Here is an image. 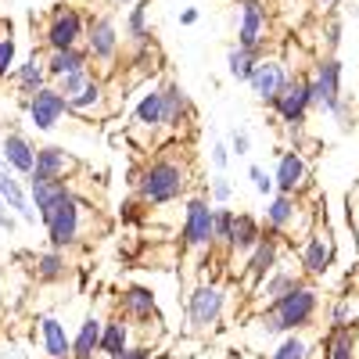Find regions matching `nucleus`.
<instances>
[{"instance_id": "1", "label": "nucleus", "mask_w": 359, "mask_h": 359, "mask_svg": "<svg viewBox=\"0 0 359 359\" xmlns=\"http://www.w3.org/2000/svg\"><path fill=\"white\" fill-rule=\"evenodd\" d=\"M191 184H194L191 158L180 151L176 144H165V147H158L151 158H144L133 194L147 208H162V205H172V201H184Z\"/></svg>"}, {"instance_id": "2", "label": "nucleus", "mask_w": 359, "mask_h": 359, "mask_svg": "<svg viewBox=\"0 0 359 359\" xmlns=\"http://www.w3.org/2000/svg\"><path fill=\"white\" fill-rule=\"evenodd\" d=\"M94 219H97V208L76 187H69L54 205H47L40 212V226L47 233V245L62 248V252L83 248L90 237H94Z\"/></svg>"}, {"instance_id": "3", "label": "nucleus", "mask_w": 359, "mask_h": 359, "mask_svg": "<svg viewBox=\"0 0 359 359\" xmlns=\"http://www.w3.org/2000/svg\"><path fill=\"white\" fill-rule=\"evenodd\" d=\"M262 230L280 237L284 245H302L306 233L313 230L316 223V212L313 208H306L302 194H269L266 198V208H262Z\"/></svg>"}, {"instance_id": "4", "label": "nucleus", "mask_w": 359, "mask_h": 359, "mask_svg": "<svg viewBox=\"0 0 359 359\" xmlns=\"http://www.w3.org/2000/svg\"><path fill=\"white\" fill-rule=\"evenodd\" d=\"M86 54H90V69L97 65V76L108 79L118 69V54H123V33L118 22L111 15H86V40H83Z\"/></svg>"}, {"instance_id": "5", "label": "nucleus", "mask_w": 359, "mask_h": 359, "mask_svg": "<svg viewBox=\"0 0 359 359\" xmlns=\"http://www.w3.org/2000/svg\"><path fill=\"white\" fill-rule=\"evenodd\" d=\"M273 316H277V327L280 334H291V331H309L320 316V291L313 280H302L298 287H291L287 294H280L273 306Z\"/></svg>"}, {"instance_id": "6", "label": "nucleus", "mask_w": 359, "mask_h": 359, "mask_svg": "<svg viewBox=\"0 0 359 359\" xmlns=\"http://www.w3.org/2000/svg\"><path fill=\"white\" fill-rule=\"evenodd\" d=\"M226 313V287L219 280H201L187 294V331L212 334Z\"/></svg>"}, {"instance_id": "7", "label": "nucleus", "mask_w": 359, "mask_h": 359, "mask_svg": "<svg viewBox=\"0 0 359 359\" xmlns=\"http://www.w3.org/2000/svg\"><path fill=\"white\" fill-rule=\"evenodd\" d=\"M338 259V237H334V226L320 219L313 223V230L306 233V241L298 245V266H302V277L309 280H320L331 273V266Z\"/></svg>"}, {"instance_id": "8", "label": "nucleus", "mask_w": 359, "mask_h": 359, "mask_svg": "<svg viewBox=\"0 0 359 359\" xmlns=\"http://www.w3.org/2000/svg\"><path fill=\"white\" fill-rule=\"evenodd\" d=\"M269 111H273V118L291 133V137H298V130L306 126V118H309V111H313V90H309V72H291V79H287V86L277 94V101L269 104Z\"/></svg>"}, {"instance_id": "9", "label": "nucleus", "mask_w": 359, "mask_h": 359, "mask_svg": "<svg viewBox=\"0 0 359 359\" xmlns=\"http://www.w3.org/2000/svg\"><path fill=\"white\" fill-rule=\"evenodd\" d=\"M83 40H86V15L76 4H54L40 29L43 50H72L83 47Z\"/></svg>"}, {"instance_id": "10", "label": "nucleus", "mask_w": 359, "mask_h": 359, "mask_svg": "<svg viewBox=\"0 0 359 359\" xmlns=\"http://www.w3.org/2000/svg\"><path fill=\"white\" fill-rule=\"evenodd\" d=\"M212 223H216V205L208 201V194L184 198L180 248H184V252H212Z\"/></svg>"}, {"instance_id": "11", "label": "nucleus", "mask_w": 359, "mask_h": 359, "mask_svg": "<svg viewBox=\"0 0 359 359\" xmlns=\"http://www.w3.org/2000/svg\"><path fill=\"white\" fill-rule=\"evenodd\" d=\"M341 79H345V65H341V57L338 54H320L313 69H309V90H313V111H331L341 97H345V90H341Z\"/></svg>"}, {"instance_id": "12", "label": "nucleus", "mask_w": 359, "mask_h": 359, "mask_svg": "<svg viewBox=\"0 0 359 359\" xmlns=\"http://www.w3.org/2000/svg\"><path fill=\"white\" fill-rule=\"evenodd\" d=\"M162 133V83L147 86L133 104V123L126 130V137L140 147V151H151L155 140Z\"/></svg>"}, {"instance_id": "13", "label": "nucleus", "mask_w": 359, "mask_h": 359, "mask_svg": "<svg viewBox=\"0 0 359 359\" xmlns=\"http://www.w3.org/2000/svg\"><path fill=\"white\" fill-rule=\"evenodd\" d=\"M18 101H22L25 115H29V126H33L36 133H54L57 126L65 123V115H72V111H69V101H65V94H57V90H54V83L40 86L36 94L18 97Z\"/></svg>"}, {"instance_id": "14", "label": "nucleus", "mask_w": 359, "mask_h": 359, "mask_svg": "<svg viewBox=\"0 0 359 359\" xmlns=\"http://www.w3.org/2000/svg\"><path fill=\"white\" fill-rule=\"evenodd\" d=\"M287 79H291V65H287V57H280V54H262L259 62H255V69H252V76H248V90H252V97L259 101V104H273L277 101V94L287 86Z\"/></svg>"}, {"instance_id": "15", "label": "nucleus", "mask_w": 359, "mask_h": 359, "mask_svg": "<svg viewBox=\"0 0 359 359\" xmlns=\"http://www.w3.org/2000/svg\"><path fill=\"white\" fill-rule=\"evenodd\" d=\"M241 15H237V47H248L266 54L269 50V8L266 0H233Z\"/></svg>"}, {"instance_id": "16", "label": "nucleus", "mask_w": 359, "mask_h": 359, "mask_svg": "<svg viewBox=\"0 0 359 359\" xmlns=\"http://www.w3.org/2000/svg\"><path fill=\"white\" fill-rule=\"evenodd\" d=\"M284 262V241L280 237H273V233H266L262 241L255 245V252L245 259V266L237 269V273H241V284H245V291L252 294L269 273H273V269Z\"/></svg>"}, {"instance_id": "17", "label": "nucleus", "mask_w": 359, "mask_h": 359, "mask_svg": "<svg viewBox=\"0 0 359 359\" xmlns=\"http://www.w3.org/2000/svg\"><path fill=\"white\" fill-rule=\"evenodd\" d=\"M273 184H277V194H306L313 187L309 158L298 151V147H280V151H277Z\"/></svg>"}, {"instance_id": "18", "label": "nucleus", "mask_w": 359, "mask_h": 359, "mask_svg": "<svg viewBox=\"0 0 359 359\" xmlns=\"http://www.w3.org/2000/svg\"><path fill=\"white\" fill-rule=\"evenodd\" d=\"M33 331H36L40 359H72V334L57 313H36Z\"/></svg>"}, {"instance_id": "19", "label": "nucleus", "mask_w": 359, "mask_h": 359, "mask_svg": "<svg viewBox=\"0 0 359 359\" xmlns=\"http://www.w3.org/2000/svg\"><path fill=\"white\" fill-rule=\"evenodd\" d=\"M118 313H123L130 323L137 327H151V323H162L158 316V294L147 287V284H126L118 291Z\"/></svg>"}, {"instance_id": "20", "label": "nucleus", "mask_w": 359, "mask_h": 359, "mask_svg": "<svg viewBox=\"0 0 359 359\" xmlns=\"http://www.w3.org/2000/svg\"><path fill=\"white\" fill-rule=\"evenodd\" d=\"M0 198L8 201V208L25 226H36L40 223V212H36L33 198H29V187H25V176H18L4 158H0Z\"/></svg>"}, {"instance_id": "21", "label": "nucleus", "mask_w": 359, "mask_h": 359, "mask_svg": "<svg viewBox=\"0 0 359 359\" xmlns=\"http://www.w3.org/2000/svg\"><path fill=\"white\" fill-rule=\"evenodd\" d=\"M187 123H194V104L187 97V90L176 79H165L162 83V133L180 137V130Z\"/></svg>"}, {"instance_id": "22", "label": "nucleus", "mask_w": 359, "mask_h": 359, "mask_svg": "<svg viewBox=\"0 0 359 359\" xmlns=\"http://www.w3.org/2000/svg\"><path fill=\"white\" fill-rule=\"evenodd\" d=\"M79 172V158L62 144H40L36 147V165L29 176H43V180H72Z\"/></svg>"}, {"instance_id": "23", "label": "nucleus", "mask_w": 359, "mask_h": 359, "mask_svg": "<svg viewBox=\"0 0 359 359\" xmlns=\"http://www.w3.org/2000/svg\"><path fill=\"white\" fill-rule=\"evenodd\" d=\"M69 111L72 115H83V118H108L115 111L111 94H108V79L94 76L76 97H69Z\"/></svg>"}, {"instance_id": "24", "label": "nucleus", "mask_w": 359, "mask_h": 359, "mask_svg": "<svg viewBox=\"0 0 359 359\" xmlns=\"http://www.w3.org/2000/svg\"><path fill=\"white\" fill-rule=\"evenodd\" d=\"M0 158H4L18 176H29L33 165H36V144L22 130H8L4 137H0Z\"/></svg>"}, {"instance_id": "25", "label": "nucleus", "mask_w": 359, "mask_h": 359, "mask_svg": "<svg viewBox=\"0 0 359 359\" xmlns=\"http://www.w3.org/2000/svg\"><path fill=\"white\" fill-rule=\"evenodd\" d=\"M306 277H302V269H294V266H277L273 269V273H269L255 291H252V298H255V309H266V306H273L277 302V298L280 294H287L291 287H298V284H302Z\"/></svg>"}, {"instance_id": "26", "label": "nucleus", "mask_w": 359, "mask_h": 359, "mask_svg": "<svg viewBox=\"0 0 359 359\" xmlns=\"http://www.w3.org/2000/svg\"><path fill=\"white\" fill-rule=\"evenodd\" d=\"M262 237H266V230H262V219H259L255 212H237L226 259H241V262H245V259L255 252V245L262 241Z\"/></svg>"}, {"instance_id": "27", "label": "nucleus", "mask_w": 359, "mask_h": 359, "mask_svg": "<svg viewBox=\"0 0 359 359\" xmlns=\"http://www.w3.org/2000/svg\"><path fill=\"white\" fill-rule=\"evenodd\" d=\"M133 345V323L123 316V313H115L104 320L101 327V345H97V359H118L126 348Z\"/></svg>"}, {"instance_id": "28", "label": "nucleus", "mask_w": 359, "mask_h": 359, "mask_svg": "<svg viewBox=\"0 0 359 359\" xmlns=\"http://www.w3.org/2000/svg\"><path fill=\"white\" fill-rule=\"evenodd\" d=\"M11 79H15V86H18L22 97L36 94L40 86H47V83H50V76H47V50H29L22 62H18V69H15Z\"/></svg>"}, {"instance_id": "29", "label": "nucleus", "mask_w": 359, "mask_h": 359, "mask_svg": "<svg viewBox=\"0 0 359 359\" xmlns=\"http://www.w3.org/2000/svg\"><path fill=\"white\" fill-rule=\"evenodd\" d=\"M29 262H33L29 269H33V277H36L40 284H62V280L72 277V259H69V252H62V248L36 252Z\"/></svg>"}, {"instance_id": "30", "label": "nucleus", "mask_w": 359, "mask_h": 359, "mask_svg": "<svg viewBox=\"0 0 359 359\" xmlns=\"http://www.w3.org/2000/svg\"><path fill=\"white\" fill-rule=\"evenodd\" d=\"M320 359H359V327H327Z\"/></svg>"}, {"instance_id": "31", "label": "nucleus", "mask_w": 359, "mask_h": 359, "mask_svg": "<svg viewBox=\"0 0 359 359\" xmlns=\"http://www.w3.org/2000/svg\"><path fill=\"white\" fill-rule=\"evenodd\" d=\"M123 40L133 50L155 43V36H151V0H137V4L126 11V18H123Z\"/></svg>"}, {"instance_id": "32", "label": "nucleus", "mask_w": 359, "mask_h": 359, "mask_svg": "<svg viewBox=\"0 0 359 359\" xmlns=\"http://www.w3.org/2000/svg\"><path fill=\"white\" fill-rule=\"evenodd\" d=\"M101 327H104V320H101L97 313H86V316L79 320V331L72 334V359H97Z\"/></svg>"}, {"instance_id": "33", "label": "nucleus", "mask_w": 359, "mask_h": 359, "mask_svg": "<svg viewBox=\"0 0 359 359\" xmlns=\"http://www.w3.org/2000/svg\"><path fill=\"white\" fill-rule=\"evenodd\" d=\"M266 359H316V341H313L306 331L280 334V341L269 348Z\"/></svg>"}, {"instance_id": "34", "label": "nucleus", "mask_w": 359, "mask_h": 359, "mask_svg": "<svg viewBox=\"0 0 359 359\" xmlns=\"http://www.w3.org/2000/svg\"><path fill=\"white\" fill-rule=\"evenodd\" d=\"M79 69H90V54L86 47H72V50H47V76L50 83L62 79L69 72H79Z\"/></svg>"}, {"instance_id": "35", "label": "nucleus", "mask_w": 359, "mask_h": 359, "mask_svg": "<svg viewBox=\"0 0 359 359\" xmlns=\"http://www.w3.org/2000/svg\"><path fill=\"white\" fill-rule=\"evenodd\" d=\"M327 327H359V294H334L327 306Z\"/></svg>"}, {"instance_id": "36", "label": "nucleus", "mask_w": 359, "mask_h": 359, "mask_svg": "<svg viewBox=\"0 0 359 359\" xmlns=\"http://www.w3.org/2000/svg\"><path fill=\"white\" fill-rule=\"evenodd\" d=\"M259 50H248V47H237V43H230L226 47V76L230 79H237V83H248V76H252V69H255V62H259Z\"/></svg>"}, {"instance_id": "37", "label": "nucleus", "mask_w": 359, "mask_h": 359, "mask_svg": "<svg viewBox=\"0 0 359 359\" xmlns=\"http://www.w3.org/2000/svg\"><path fill=\"white\" fill-rule=\"evenodd\" d=\"M233 219H237V208H230V205H216V223H212V252H219V255H226V252H230Z\"/></svg>"}, {"instance_id": "38", "label": "nucleus", "mask_w": 359, "mask_h": 359, "mask_svg": "<svg viewBox=\"0 0 359 359\" xmlns=\"http://www.w3.org/2000/svg\"><path fill=\"white\" fill-rule=\"evenodd\" d=\"M18 69V40L11 33L0 36V83H8Z\"/></svg>"}, {"instance_id": "39", "label": "nucleus", "mask_w": 359, "mask_h": 359, "mask_svg": "<svg viewBox=\"0 0 359 359\" xmlns=\"http://www.w3.org/2000/svg\"><path fill=\"white\" fill-rule=\"evenodd\" d=\"M94 76H97L94 69H79V72H69V76H62V79H54V90H57V94H65V101H69V97H76L79 90H83L90 79H94Z\"/></svg>"}, {"instance_id": "40", "label": "nucleus", "mask_w": 359, "mask_h": 359, "mask_svg": "<svg viewBox=\"0 0 359 359\" xmlns=\"http://www.w3.org/2000/svg\"><path fill=\"white\" fill-rule=\"evenodd\" d=\"M205 194H208V201H212V205H230V201H233V184H230V176H226V172H216L212 180H208Z\"/></svg>"}, {"instance_id": "41", "label": "nucleus", "mask_w": 359, "mask_h": 359, "mask_svg": "<svg viewBox=\"0 0 359 359\" xmlns=\"http://www.w3.org/2000/svg\"><path fill=\"white\" fill-rule=\"evenodd\" d=\"M248 180H252V187H255V194H259V198H269V194H277V184H273V172H269L266 165L252 162V165H248Z\"/></svg>"}, {"instance_id": "42", "label": "nucleus", "mask_w": 359, "mask_h": 359, "mask_svg": "<svg viewBox=\"0 0 359 359\" xmlns=\"http://www.w3.org/2000/svg\"><path fill=\"white\" fill-rule=\"evenodd\" d=\"M338 47H341V18H327V25H323V50L338 54Z\"/></svg>"}, {"instance_id": "43", "label": "nucleus", "mask_w": 359, "mask_h": 359, "mask_svg": "<svg viewBox=\"0 0 359 359\" xmlns=\"http://www.w3.org/2000/svg\"><path fill=\"white\" fill-rule=\"evenodd\" d=\"M230 144L226 140H212V147H208V162H212V169L216 172H226V165H230Z\"/></svg>"}, {"instance_id": "44", "label": "nucleus", "mask_w": 359, "mask_h": 359, "mask_svg": "<svg viewBox=\"0 0 359 359\" xmlns=\"http://www.w3.org/2000/svg\"><path fill=\"white\" fill-rule=\"evenodd\" d=\"M226 144H230V155L233 158H248L252 155V133L248 130H233Z\"/></svg>"}, {"instance_id": "45", "label": "nucleus", "mask_w": 359, "mask_h": 359, "mask_svg": "<svg viewBox=\"0 0 359 359\" xmlns=\"http://www.w3.org/2000/svg\"><path fill=\"white\" fill-rule=\"evenodd\" d=\"M18 223H22V219H18V216L11 212V208H8V201H4V198H0V230H4V233L11 237V233L18 230Z\"/></svg>"}, {"instance_id": "46", "label": "nucleus", "mask_w": 359, "mask_h": 359, "mask_svg": "<svg viewBox=\"0 0 359 359\" xmlns=\"http://www.w3.org/2000/svg\"><path fill=\"white\" fill-rule=\"evenodd\" d=\"M118 359H155V348L151 345H147V341H133L123 355H118Z\"/></svg>"}, {"instance_id": "47", "label": "nucleus", "mask_w": 359, "mask_h": 359, "mask_svg": "<svg viewBox=\"0 0 359 359\" xmlns=\"http://www.w3.org/2000/svg\"><path fill=\"white\" fill-rule=\"evenodd\" d=\"M198 8H184V11H180V25H198Z\"/></svg>"}, {"instance_id": "48", "label": "nucleus", "mask_w": 359, "mask_h": 359, "mask_svg": "<svg viewBox=\"0 0 359 359\" xmlns=\"http://www.w3.org/2000/svg\"><path fill=\"white\" fill-rule=\"evenodd\" d=\"M111 4H115V8H133L137 0H111Z\"/></svg>"}, {"instance_id": "49", "label": "nucleus", "mask_w": 359, "mask_h": 359, "mask_svg": "<svg viewBox=\"0 0 359 359\" xmlns=\"http://www.w3.org/2000/svg\"><path fill=\"white\" fill-rule=\"evenodd\" d=\"M316 8H334V0H313Z\"/></svg>"}, {"instance_id": "50", "label": "nucleus", "mask_w": 359, "mask_h": 359, "mask_svg": "<svg viewBox=\"0 0 359 359\" xmlns=\"http://www.w3.org/2000/svg\"><path fill=\"white\" fill-rule=\"evenodd\" d=\"M348 201H352V205H355V208H359V191H355V198H352V194H348Z\"/></svg>"}]
</instances>
